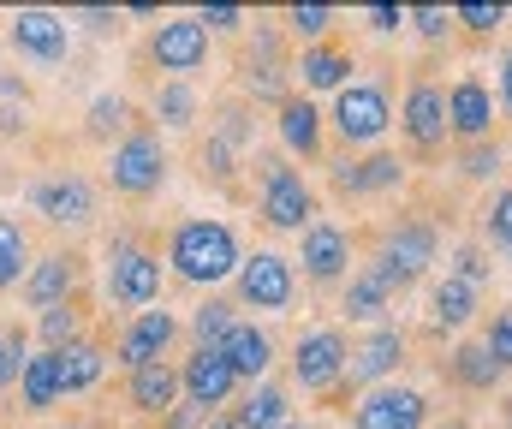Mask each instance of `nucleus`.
<instances>
[{
  "label": "nucleus",
  "mask_w": 512,
  "mask_h": 429,
  "mask_svg": "<svg viewBox=\"0 0 512 429\" xmlns=\"http://www.w3.org/2000/svg\"><path fill=\"white\" fill-rule=\"evenodd\" d=\"M304 90H346V72H352V54L346 48H304Z\"/></svg>",
  "instance_id": "c85d7f7f"
},
{
  "label": "nucleus",
  "mask_w": 512,
  "mask_h": 429,
  "mask_svg": "<svg viewBox=\"0 0 512 429\" xmlns=\"http://www.w3.org/2000/svg\"><path fill=\"white\" fill-rule=\"evenodd\" d=\"M24 334H0V388L12 382V376H24Z\"/></svg>",
  "instance_id": "a19ab883"
},
{
  "label": "nucleus",
  "mask_w": 512,
  "mask_h": 429,
  "mask_svg": "<svg viewBox=\"0 0 512 429\" xmlns=\"http://www.w3.org/2000/svg\"><path fill=\"white\" fill-rule=\"evenodd\" d=\"M167 263H173V275L185 286H221L227 275H239L245 257H239V239H233L227 221L197 215V221H179V227H173Z\"/></svg>",
  "instance_id": "f257e3e1"
},
{
  "label": "nucleus",
  "mask_w": 512,
  "mask_h": 429,
  "mask_svg": "<svg viewBox=\"0 0 512 429\" xmlns=\"http://www.w3.org/2000/svg\"><path fill=\"white\" fill-rule=\"evenodd\" d=\"M256 179H262V221L280 227V233H304L316 221V191L304 185V173H292L280 155H262L256 161Z\"/></svg>",
  "instance_id": "f03ea898"
},
{
  "label": "nucleus",
  "mask_w": 512,
  "mask_h": 429,
  "mask_svg": "<svg viewBox=\"0 0 512 429\" xmlns=\"http://www.w3.org/2000/svg\"><path fill=\"white\" fill-rule=\"evenodd\" d=\"M36 209H42V221H54V227H84V221L96 215V191H90L84 173H54V179L36 185Z\"/></svg>",
  "instance_id": "dca6fc26"
},
{
  "label": "nucleus",
  "mask_w": 512,
  "mask_h": 429,
  "mask_svg": "<svg viewBox=\"0 0 512 429\" xmlns=\"http://www.w3.org/2000/svg\"><path fill=\"white\" fill-rule=\"evenodd\" d=\"M483 233H489L501 251H512V185L495 191V203H489V215H483Z\"/></svg>",
  "instance_id": "e433bc0d"
},
{
  "label": "nucleus",
  "mask_w": 512,
  "mask_h": 429,
  "mask_svg": "<svg viewBox=\"0 0 512 429\" xmlns=\"http://www.w3.org/2000/svg\"><path fill=\"white\" fill-rule=\"evenodd\" d=\"M483 346H489V358H495L501 370H512V310H495V316H489Z\"/></svg>",
  "instance_id": "c9c22d12"
},
{
  "label": "nucleus",
  "mask_w": 512,
  "mask_h": 429,
  "mask_svg": "<svg viewBox=\"0 0 512 429\" xmlns=\"http://www.w3.org/2000/svg\"><path fill=\"white\" fill-rule=\"evenodd\" d=\"M72 286H78V257L54 251V257H42V263L24 275V298H30L36 310H60V304L72 298Z\"/></svg>",
  "instance_id": "6ab92c4d"
},
{
  "label": "nucleus",
  "mask_w": 512,
  "mask_h": 429,
  "mask_svg": "<svg viewBox=\"0 0 512 429\" xmlns=\"http://www.w3.org/2000/svg\"><path fill=\"white\" fill-rule=\"evenodd\" d=\"M197 24H203V30H239L245 18H239V6H203Z\"/></svg>",
  "instance_id": "c03bdc74"
},
{
  "label": "nucleus",
  "mask_w": 512,
  "mask_h": 429,
  "mask_svg": "<svg viewBox=\"0 0 512 429\" xmlns=\"http://www.w3.org/2000/svg\"><path fill=\"white\" fill-rule=\"evenodd\" d=\"M501 108L512 114V48H507V60H501Z\"/></svg>",
  "instance_id": "49530a36"
},
{
  "label": "nucleus",
  "mask_w": 512,
  "mask_h": 429,
  "mask_svg": "<svg viewBox=\"0 0 512 429\" xmlns=\"http://www.w3.org/2000/svg\"><path fill=\"white\" fill-rule=\"evenodd\" d=\"M429 316H435V328H465L477 316V286L447 275V281L435 286V298H429Z\"/></svg>",
  "instance_id": "a878e982"
},
{
  "label": "nucleus",
  "mask_w": 512,
  "mask_h": 429,
  "mask_svg": "<svg viewBox=\"0 0 512 429\" xmlns=\"http://www.w3.org/2000/svg\"><path fill=\"white\" fill-rule=\"evenodd\" d=\"M149 60H155L161 72H173V78L197 72V66L209 60V30L197 24V12H191V18H161L155 36H149Z\"/></svg>",
  "instance_id": "9d476101"
},
{
  "label": "nucleus",
  "mask_w": 512,
  "mask_h": 429,
  "mask_svg": "<svg viewBox=\"0 0 512 429\" xmlns=\"http://www.w3.org/2000/svg\"><path fill=\"white\" fill-rule=\"evenodd\" d=\"M286 24H292V36H304V42H322V36L334 30V12H328V6H292Z\"/></svg>",
  "instance_id": "f704fd0d"
},
{
  "label": "nucleus",
  "mask_w": 512,
  "mask_h": 429,
  "mask_svg": "<svg viewBox=\"0 0 512 429\" xmlns=\"http://www.w3.org/2000/svg\"><path fill=\"white\" fill-rule=\"evenodd\" d=\"M501 18H507V12L489 6V0H465V6H453V24H465V30H477V36H489Z\"/></svg>",
  "instance_id": "4c0bfd02"
},
{
  "label": "nucleus",
  "mask_w": 512,
  "mask_h": 429,
  "mask_svg": "<svg viewBox=\"0 0 512 429\" xmlns=\"http://www.w3.org/2000/svg\"><path fill=\"white\" fill-rule=\"evenodd\" d=\"M24 275H30V239H24L18 221L0 215V292H12Z\"/></svg>",
  "instance_id": "7c9ffc66"
},
{
  "label": "nucleus",
  "mask_w": 512,
  "mask_h": 429,
  "mask_svg": "<svg viewBox=\"0 0 512 429\" xmlns=\"http://www.w3.org/2000/svg\"><path fill=\"white\" fill-rule=\"evenodd\" d=\"M286 429H304V424H286Z\"/></svg>",
  "instance_id": "3c124183"
},
{
  "label": "nucleus",
  "mask_w": 512,
  "mask_h": 429,
  "mask_svg": "<svg viewBox=\"0 0 512 429\" xmlns=\"http://www.w3.org/2000/svg\"><path fill=\"white\" fill-rule=\"evenodd\" d=\"M393 126V108H387L382 84H346L334 96V132L346 143H376Z\"/></svg>",
  "instance_id": "6e6552de"
},
{
  "label": "nucleus",
  "mask_w": 512,
  "mask_h": 429,
  "mask_svg": "<svg viewBox=\"0 0 512 429\" xmlns=\"http://www.w3.org/2000/svg\"><path fill=\"white\" fill-rule=\"evenodd\" d=\"M405 179V161L399 155H370V161H346L340 173H334V185L346 191V197H370V191H387V185H399Z\"/></svg>",
  "instance_id": "5701e85b"
},
{
  "label": "nucleus",
  "mask_w": 512,
  "mask_h": 429,
  "mask_svg": "<svg viewBox=\"0 0 512 429\" xmlns=\"http://www.w3.org/2000/svg\"><path fill=\"white\" fill-rule=\"evenodd\" d=\"M6 36H12V48H18V54H30V60H42V66L66 60V48H72V24H66L60 12H42V6L18 12Z\"/></svg>",
  "instance_id": "ddd939ff"
},
{
  "label": "nucleus",
  "mask_w": 512,
  "mask_h": 429,
  "mask_svg": "<svg viewBox=\"0 0 512 429\" xmlns=\"http://www.w3.org/2000/svg\"><path fill=\"white\" fill-rule=\"evenodd\" d=\"M387 304H393V286H387L376 269H358V275L346 281V316H358V322H376Z\"/></svg>",
  "instance_id": "cd10ccee"
},
{
  "label": "nucleus",
  "mask_w": 512,
  "mask_h": 429,
  "mask_svg": "<svg viewBox=\"0 0 512 429\" xmlns=\"http://www.w3.org/2000/svg\"><path fill=\"white\" fill-rule=\"evenodd\" d=\"M280 143H286L292 155H304V161L322 149V114H316L310 96H286V102H280Z\"/></svg>",
  "instance_id": "4be33fe9"
},
{
  "label": "nucleus",
  "mask_w": 512,
  "mask_h": 429,
  "mask_svg": "<svg viewBox=\"0 0 512 429\" xmlns=\"http://www.w3.org/2000/svg\"><path fill=\"white\" fill-rule=\"evenodd\" d=\"M435 227H423V221H399V227H387L382 233V251H376V275H382L393 292H405V286H417L429 275V263H435Z\"/></svg>",
  "instance_id": "7ed1b4c3"
},
{
  "label": "nucleus",
  "mask_w": 512,
  "mask_h": 429,
  "mask_svg": "<svg viewBox=\"0 0 512 429\" xmlns=\"http://www.w3.org/2000/svg\"><path fill=\"white\" fill-rule=\"evenodd\" d=\"M155 114H161L167 126H191V120H197V96H191V84H185V78L161 84V90H155Z\"/></svg>",
  "instance_id": "473e14b6"
},
{
  "label": "nucleus",
  "mask_w": 512,
  "mask_h": 429,
  "mask_svg": "<svg viewBox=\"0 0 512 429\" xmlns=\"http://www.w3.org/2000/svg\"><path fill=\"white\" fill-rule=\"evenodd\" d=\"M42 340H48V352H66V346L78 340V310H72V304L42 310Z\"/></svg>",
  "instance_id": "72a5a7b5"
},
{
  "label": "nucleus",
  "mask_w": 512,
  "mask_h": 429,
  "mask_svg": "<svg viewBox=\"0 0 512 429\" xmlns=\"http://www.w3.org/2000/svg\"><path fill=\"white\" fill-rule=\"evenodd\" d=\"M239 429H286L292 424V400H286V388H274V382H262L251 400L233 412Z\"/></svg>",
  "instance_id": "bb28decb"
},
{
  "label": "nucleus",
  "mask_w": 512,
  "mask_h": 429,
  "mask_svg": "<svg viewBox=\"0 0 512 429\" xmlns=\"http://www.w3.org/2000/svg\"><path fill=\"white\" fill-rule=\"evenodd\" d=\"M185 388H179V370L161 358V364H143V370H131L126 382V400L137 412H173V400H179Z\"/></svg>",
  "instance_id": "412c9836"
},
{
  "label": "nucleus",
  "mask_w": 512,
  "mask_h": 429,
  "mask_svg": "<svg viewBox=\"0 0 512 429\" xmlns=\"http://www.w3.org/2000/svg\"><path fill=\"white\" fill-rule=\"evenodd\" d=\"M489 126H495V90L483 78H459L447 90V132L465 143H489Z\"/></svg>",
  "instance_id": "2eb2a0df"
},
{
  "label": "nucleus",
  "mask_w": 512,
  "mask_h": 429,
  "mask_svg": "<svg viewBox=\"0 0 512 429\" xmlns=\"http://www.w3.org/2000/svg\"><path fill=\"white\" fill-rule=\"evenodd\" d=\"M453 275H459V281H489V263H483V251H477V245H459V251H453Z\"/></svg>",
  "instance_id": "79ce46f5"
},
{
  "label": "nucleus",
  "mask_w": 512,
  "mask_h": 429,
  "mask_svg": "<svg viewBox=\"0 0 512 429\" xmlns=\"http://www.w3.org/2000/svg\"><path fill=\"white\" fill-rule=\"evenodd\" d=\"M298 239H304V275H310L316 286H334L346 269H352V233H346V227L310 221Z\"/></svg>",
  "instance_id": "4468645a"
},
{
  "label": "nucleus",
  "mask_w": 512,
  "mask_h": 429,
  "mask_svg": "<svg viewBox=\"0 0 512 429\" xmlns=\"http://www.w3.org/2000/svg\"><path fill=\"white\" fill-rule=\"evenodd\" d=\"M399 132L411 138V149H417V155H435L441 143L453 138V132H447V90H441L435 78H417V84L405 90Z\"/></svg>",
  "instance_id": "0eeeda50"
},
{
  "label": "nucleus",
  "mask_w": 512,
  "mask_h": 429,
  "mask_svg": "<svg viewBox=\"0 0 512 429\" xmlns=\"http://www.w3.org/2000/svg\"><path fill=\"white\" fill-rule=\"evenodd\" d=\"M405 24V6H370V30H399Z\"/></svg>",
  "instance_id": "a18cd8bd"
},
{
  "label": "nucleus",
  "mask_w": 512,
  "mask_h": 429,
  "mask_svg": "<svg viewBox=\"0 0 512 429\" xmlns=\"http://www.w3.org/2000/svg\"><path fill=\"white\" fill-rule=\"evenodd\" d=\"M173 334H179V322H173L167 310H137V322L120 334V346H114V352H120V364H126V370H143V364H161V358H167Z\"/></svg>",
  "instance_id": "a211bd4d"
},
{
  "label": "nucleus",
  "mask_w": 512,
  "mask_h": 429,
  "mask_svg": "<svg viewBox=\"0 0 512 429\" xmlns=\"http://www.w3.org/2000/svg\"><path fill=\"white\" fill-rule=\"evenodd\" d=\"M66 429H90V424H66Z\"/></svg>",
  "instance_id": "8fccbe9b"
},
{
  "label": "nucleus",
  "mask_w": 512,
  "mask_h": 429,
  "mask_svg": "<svg viewBox=\"0 0 512 429\" xmlns=\"http://www.w3.org/2000/svg\"><path fill=\"white\" fill-rule=\"evenodd\" d=\"M102 370H108V352H102L96 340H72V346L60 352V388H66V394L96 388V382H102Z\"/></svg>",
  "instance_id": "393cba45"
},
{
  "label": "nucleus",
  "mask_w": 512,
  "mask_h": 429,
  "mask_svg": "<svg viewBox=\"0 0 512 429\" xmlns=\"http://www.w3.org/2000/svg\"><path fill=\"white\" fill-rule=\"evenodd\" d=\"M179 388H185V406H197V412L215 418V412L233 400L239 376H233V364H227L215 346H197V352L185 358V370H179Z\"/></svg>",
  "instance_id": "9b49d317"
},
{
  "label": "nucleus",
  "mask_w": 512,
  "mask_h": 429,
  "mask_svg": "<svg viewBox=\"0 0 512 429\" xmlns=\"http://www.w3.org/2000/svg\"><path fill=\"white\" fill-rule=\"evenodd\" d=\"M453 382H459V388H471V394H483V388H495V382H501V364L489 358V346H483V340H471V346H459V352H453Z\"/></svg>",
  "instance_id": "c756f323"
},
{
  "label": "nucleus",
  "mask_w": 512,
  "mask_h": 429,
  "mask_svg": "<svg viewBox=\"0 0 512 429\" xmlns=\"http://www.w3.org/2000/svg\"><path fill=\"white\" fill-rule=\"evenodd\" d=\"M126 126V102L120 96H102L96 108H90V138H108V132H120Z\"/></svg>",
  "instance_id": "ea45409f"
},
{
  "label": "nucleus",
  "mask_w": 512,
  "mask_h": 429,
  "mask_svg": "<svg viewBox=\"0 0 512 429\" xmlns=\"http://www.w3.org/2000/svg\"><path fill=\"white\" fill-rule=\"evenodd\" d=\"M108 179H114V191H126V197L161 191V179H167V149H161V138H155V132L120 138L114 155H108Z\"/></svg>",
  "instance_id": "39448f33"
},
{
  "label": "nucleus",
  "mask_w": 512,
  "mask_h": 429,
  "mask_svg": "<svg viewBox=\"0 0 512 429\" xmlns=\"http://www.w3.org/2000/svg\"><path fill=\"white\" fill-rule=\"evenodd\" d=\"M203 429H239V418H215V424H203Z\"/></svg>",
  "instance_id": "09e8293b"
},
{
  "label": "nucleus",
  "mask_w": 512,
  "mask_h": 429,
  "mask_svg": "<svg viewBox=\"0 0 512 429\" xmlns=\"http://www.w3.org/2000/svg\"><path fill=\"white\" fill-rule=\"evenodd\" d=\"M292 292H298V275H292V263H286V257L256 251V257L239 263V298H245L251 310H286V304H292Z\"/></svg>",
  "instance_id": "f8f14e48"
},
{
  "label": "nucleus",
  "mask_w": 512,
  "mask_h": 429,
  "mask_svg": "<svg viewBox=\"0 0 512 429\" xmlns=\"http://www.w3.org/2000/svg\"><path fill=\"white\" fill-rule=\"evenodd\" d=\"M405 24H417L423 42H441V36L453 30V12H441V6H417V12H405Z\"/></svg>",
  "instance_id": "58836bf2"
},
{
  "label": "nucleus",
  "mask_w": 512,
  "mask_h": 429,
  "mask_svg": "<svg viewBox=\"0 0 512 429\" xmlns=\"http://www.w3.org/2000/svg\"><path fill=\"white\" fill-rule=\"evenodd\" d=\"M84 24H90V30H120V18H114V12H84Z\"/></svg>",
  "instance_id": "de8ad7c7"
},
{
  "label": "nucleus",
  "mask_w": 512,
  "mask_h": 429,
  "mask_svg": "<svg viewBox=\"0 0 512 429\" xmlns=\"http://www.w3.org/2000/svg\"><path fill=\"white\" fill-rule=\"evenodd\" d=\"M423 424H429V400L417 388H399V382L370 388L352 406V429H423Z\"/></svg>",
  "instance_id": "1a4fd4ad"
},
{
  "label": "nucleus",
  "mask_w": 512,
  "mask_h": 429,
  "mask_svg": "<svg viewBox=\"0 0 512 429\" xmlns=\"http://www.w3.org/2000/svg\"><path fill=\"white\" fill-rule=\"evenodd\" d=\"M399 364H405V334H399V328H376L370 340H358V346H352L346 382H352V388H382Z\"/></svg>",
  "instance_id": "f3484780"
},
{
  "label": "nucleus",
  "mask_w": 512,
  "mask_h": 429,
  "mask_svg": "<svg viewBox=\"0 0 512 429\" xmlns=\"http://www.w3.org/2000/svg\"><path fill=\"white\" fill-rule=\"evenodd\" d=\"M495 167H501V149H495V143H471V155H465V173H471V179H489Z\"/></svg>",
  "instance_id": "37998d69"
},
{
  "label": "nucleus",
  "mask_w": 512,
  "mask_h": 429,
  "mask_svg": "<svg viewBox=\"0 0 512 429\" xmlns=\"http://www.w3.org/2000/svg\"><path fill=\"white\" fill-rule=\"evenodd\" d=\"M233 304L227 298H209V304H197V316H191V334H197V346H215L221 352V340L233 334Z\"/></svg>",
  "instance_id": "2f4dec72"
},
{
  "label": "nucleus",
  "mask_w": 512,
  "mask_h": 429,
  "mask_svg": "<svg viewBox=\"0 0 512 429\" xmlns=\"http://www.w3.org/2000/svg\"><path fill=\"white\" fill-rule=\"evenodd\" d=\"M108 298L126 310H149L161 298V257L143 245H114L108 257Z\"/></svg>",
  "instance_id": "423d86ee"
},
{
  "label": "nucleus",
  "mask_w": 512,
  "mask_h": 429,
  "mask_svg": "<svg viewBox=\"0 0 512 429\" xmlns=\"http://www.w3.org/2000/svg\"><path fill=\"white\" fill-rule=\"evenodd\" d=\"M18 382H24V412H48V406H60V394H66V388H60V352L42 346V352L24 364Z\"/></svg>",
  "instance_id": "b1692460"
},
{
  "label": "nucleus",
  "mask_w": 512,
  "mask_h": 429,
  "mask_svg": "<svg viewBox=\"0 0 512 429\" xmlns=\"http://www.w3.org/2000/svg\"><path fill=\"white\" fill-rule=\"evenodd\" d=\"M346 364H352V346L340 328H310L298 346H292V376L304 394H328L346 382Z\"/></svg>",
  "instance_id": "20e7f679"
},
{
  "label": "nucleus",
  "mask_w": 512,
  "mask_h": 429,
  "mask_svg": "<svg viewBox=\"0 0 512 429\" xmlns=\"http://www.w3.org/2000/svg\"><path fill=\"white\" fill-rule=\"evenodd\" d=\"M221 358L233 364V376H239V382H262V376H268V364H274V340H268L256 322H233V334L221 340Z\"/></svg>",
  "instance_id": "aec40b11"
}]
</instances>
